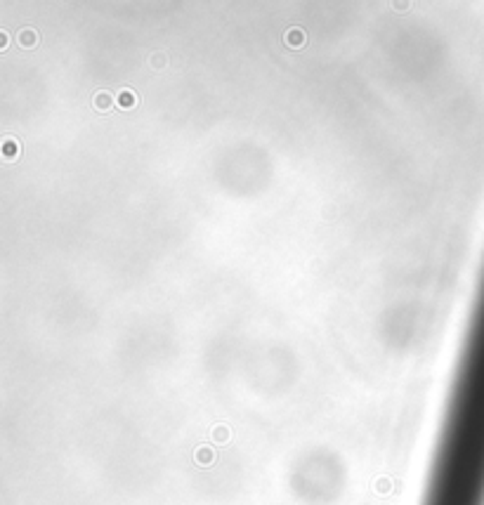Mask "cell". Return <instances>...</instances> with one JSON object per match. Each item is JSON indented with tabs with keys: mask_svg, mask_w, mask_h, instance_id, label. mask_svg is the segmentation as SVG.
<instances>
[{
	"mask_svg": "<svg viewBox=\"0 0 484 505\" xmlns=\"http://www.w3.org/2000/svg\"><path fill=\"white\" fill-rule=\"evenodd\" d=\"M302 43H305V33H302L300 29H291V31H288V45H291V48H300Z\"/></svg>",
	"mask_w": 484,
	"mask_h": 505,
	"instance_id": "1",
	"label": "cell"
},
{
	"mask_svg": "<svg viewBox=\"0 0 484 505\" xmlns=\"http://www.w3.org/2000/svg\"><path fill=\"white\" fill-rule=\"evenodd\" d=\"M19 40H21L26 48H31V45H33V40H36V33H33V31H21V38H19Z\"/></svg>",
	"mask_w": 484,
	"mask_h": 505,
	"instance_id": "2",
	"label": "cell"
},
{
	"mask_svg": "<svg viewBox=\"0 0 484 505\" xmlns=\"http://www.w3.org/2000/svg\"><path fill=\"white\" fill-rule=\"evenodd\" d=\"M392 5L397 7V10H406V7H409V0H392Z\"/></svg>",
	"mask_w": 484,
	"mask_h": 505,
	"instance_id": "3",
	"label": "cell"
},
{
	"mask_svg": "<svg viewBox=\"0 0 484 505\" xmlns=\"http://www.w3.org/2000/svg\"><path fill=\"white\" fill-rule=\"evenodd\" d=\"M121 104H123V106H130V104H135V102H130V95H123V97H121Z\"/></svg>",
	"mask_w": 484,
	"mask_h": 505,
	"instance_id": "4",
	"label": "cell"
}]
</instances>
